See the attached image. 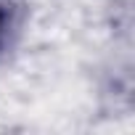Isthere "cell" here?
Here are the masks:
<instances>
[{
  "mask_svg": "<svg viewBox=\"0 0 135 135\" xmlns=\"http://www.w3.org/2000/svg\"><path fill=\"white\" fill-rule=\"evenodd\" d=\"M8 32H11V8L6 3H0V50L8 42Z\"/></svg>",
  "mask_w": 135,
  "mask_h": 135,
  "instance_id": "1",
  "label": "cell"
}]
</instances>
